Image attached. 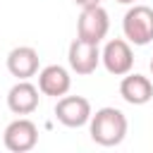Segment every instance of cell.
<instances>
[{
    "label": "cell",
    "instance_id": "obj_1",
    "mask_svg": "<svg viewBox=\"0 0 153 153\" xmlns=\"http://www.w3.org/2000/svg\"><path fill=\"white\" fill-rule=\"evenodd\" d=\"M88 131L91 139L98 146H120L127 136V117L122 110L117 108H100L96 110V115H91L88 120Z\"/></svg>",
    "mask_w": 153,
    "mask_h": 153
},
{
    "label": "cell",
    "instance_id": "obj_9",
    "mask_svg": "<svg viewBox=\"0 0 153 153\" xmlns=\"http://www.w3.org/2000/svg\"><path fill=\"white\" fill-rule=\"evenodd\" d=\"M7 72L17 79H31L38 74V53L31 45H17L7 55Z\"/></svg>",
    "mask_w": 153,
    "mask_h": 153
},
{
    "label": "cell",
    "instance_id": "obj_14",
    "mask_svg": "<svg viewBox=\"0 0 153 153\" xmlns=\"http://www.w3.org/2000/svg\"><path fill=\"white\" fill-rule=\"evenodd\" d=\"M151 74H153V60H151Z\"/></svg>",
    "mask_w": 153,
    "mask_h": 153
},
{
    "label": "cell",
    "instance_id": "obj_5",
    "mask_svg": "<svg viewBox=\"0 0 153 153\" xmlns=\"http://www.w3.org/2000/svg\"><path fill=\"white\" fill-rule=\"evenodd\" d=\"M110 31V17L108 12L100 7V5H93V7H81V14H79V22H76V33L79 38L84 41H91V43H100Z\"/></svg>",
    "mask_w": 153,
    "mask_h": 153
},
{
    "label": "cell",
    "instance_id": "obj_12",
    "mask_svg": "<svg viewBox=\"0 0 153 153\" xmlns=\"http://www.w3.org/2000/svg\"><path fill=\"white\" fill-rule=\"evenodd\" d=\"M79 7H93V5H100V0H74Z\"/></svg>",
    "mask_w": 153,
    "mask_h": 153
},
{
    "label": "cell",
    "instance_id": "obj_7",
    "mask_svg": "<svg viewBox=\"0 0 153 153\" xmlns=\"http://www.w3.org/2000/svg\"><path fill=\"white\" fill-rule=\"evenodd\" d=\"M91 103L84 98V96H60L57 105H55V117L60 124L69 127V129H76V127H84L88 120H91Z\"/></svg>",
    "mask_w": 153,
    "mask_h": 153
},
{
    "label": "cell",
    "instance_id": "obj_4",
    "mask_svg": "<svg viewBox=\"0 0 153 153\" xmlns=\"http://www.w3.org/2000/svg\"><path fill=\"white\" fill-rule=\"evenodd\" d=\"M2 143L12 153H26L38 143V127L26 117H17L14 122H10L5 127Z\"/></svg>",
    "mask_w": 153,
    "mask_h": 153
},
{
    "label": "cell",
    "instance_id": "obj_10",
    "mask_svg": "<svg viewBox=\"0 0 153 153\" xmlns=\"http://www.w3.org/2000/svg\"><path fill=\"white\" fill-rule=\"evenodd\" d=\"M72 86V76L62 65H48L38 72V91L43 96H65Z\"/></svg>",
    "mask_w": 153,
    "mask_h": 153
},
{
    "label": "cell",
    "instance_id": "obj_6",
    "mask_svg": "<svg viewBox=\"0 0 153 153\" xmlns=\"http://www.w3.org/2000/svg\"><path fill=\"white\" fill-rule=\"evenodd\" d=\"M100 62L115 76H124L127 72H131V67H134V53H131L129 41H124V38L108 41L105 48L100 50Z\"/></svg>",
    "mask_w": 153,
    "mask_h": 153
},
{
    "label": "cell",
    "instance_id": "obj_3",
    "mask_svg": "<svg viewBox=\"0 0 153 153\" xmlns=\"http://www.w3.org/2000/svg\"><path fill=\"white\" fill-rule=\"evenodd\" d=\"M67 62H69V69L79 76H88L96 72V67L100 65V48L98 43H91V41H84V38H74L69 43V50H67Z\"/></svg>",
    "mask_w": 153,
    "mask_h": 153
},
{
    "label": "cell",
    "instance_id": "obj_8",
    "mask_svg": "<svg viewBox=\"0 0 153 153\" xmlns=\"http://www.w3.org/2000/svg\"><path fill=\"white\" fill-rule=\"evenodd\" d=\"M7 108L14 115H31L38 108V88L29 79H17V84L7 91Z\"/></svg>",
    "mask_w": 153,
    "mask_h": 153
},
{
    "label": "cell",
    "instance_id": "obj_13",
    "mask_svg": "<svg viewBox=\"0 0 153 153\" xmlns=\"http://www.w3.org/2000/svg\"><path fill=\"white\" fill-rule=\"evenodd\" d=\"M115 2H120V5H134L136 0H115Z\"/></svg>",
    "mask_w": 153,
    "mask_h": 153
},
{
    "label": "cell",
    "instance_id": "obj_11",
    "mask_svg": "<svg viewBox=\"0 0 153 153\" xmlns=\"http://www.w3.org/2000/svg\"><path fill=\"white\" fill-rule=\"evenodd\" d=\"M120 96L129 105H146L153 98V84L143 74H131L127 72L124 79L120 81Z\"/></svg>",
    "mask_w": 153,
    "mask_h": 153
},
{
    "label": "cell",
    "instance_id": "obj_2",
    "mask_svg": "<svg viewBox=\"0 0 153 153\" xmlns=\"http://www.w3.org/2000/svg\"><path fill=\"white\" fill-rule=\"evenodd\" d=\"M124 38L134 45H148L153 41V10L148 5H134L122 19Z\"/></svg>",
    "mask_w": 153,
    "mask_h": 153
}]
</instances>
